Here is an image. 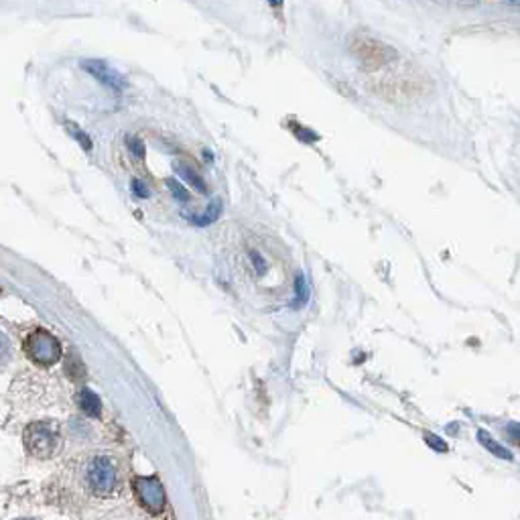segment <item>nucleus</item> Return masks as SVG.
I'll use <instances>...</instances> for the list:
<instances>
[{
	"label": "nucleus",
	"mask_w": 520,
	"mask_h": 520,
	"mask_svg": "<svg viewBox=\"0 0 520 520\" xmlns=\"http://www.w3.org/2000/svg\"><path fill=\"white\" fill-rule=\"evenodd\" d=\"M86 482L96 496H114L120 488V475L114 460L108 456H94L86 467Z\"/></svg>",
	"instance_id": "obj_1"
},
{
	"label": "nucleus",
	"mask_w": 520,
	"mask_h": 520,
	"mask_svg": "<svg viewBox=\"0 0 520 520\" xmlns=\"http://www.w3.org/2000/svg\"><path fill=\"white\" fill-rule=\"evenodd\" d=\"M59 443L58 427L53 423L41 421L33 423L25 431V447L35 458H49L55 454Z\"/></svg>",
	"instance_id": "obj_2"
},
{
	"label": "nucleus",
	"mask_w": 520,
	"mask_h": 520,
	"mask_svg": "<svg viewBox=\"0 0 520 520\" xmlns=\"http://www.w3.org/2000/svg\"><path fill=\"white\" fill-rule=\"evenodd\" d=\"M25 349L29 354V358L41 366H51L61 358V346H59L58 338L45 330L33 332L25 342Z\"/></svg>",
	"instance_id": "obj_3"
},
{
	"label": "nucleus",
	"mask_w": 520,
	"mask_h": 520,
	"mask_svg": "<svg viewBox=\"0 0 520 520\" xmlns=\"http://www.w3.org/2000/svg\"><path fill=\"white\" fill-rule=\"evenodd\" d=\"M134 492L138 502L143 504L145 510L151 515H159L165 510V490L159 478L149 475V478H136L134 480Z\"/></svg>",
	"instance_id": "obj_4"
},
{
	"label": "nucleus",
	"mask_w": 520,
	"mask_h": 520,
	"mask_svg": "<svg viewBox=\"0 0 520 520\" xmlns=\"http://www.w3.org/2000/svg\"><path fill=\"white\" fill-rule=\"evenodd\" d=\"M84 69L90 71L94 77H98L102 84H106L108 88H114V90H124V77L114 71L112 67H108L104 61H84Z\"/></svg>",
	"instance_id": "obj_5"
},
{
	"label": "nucleus",
	"mask_w": 520,
	"mask_h": 520,
	"mask_svg": "<svg viewBox=\"0 0 520 520\" xmlns=\"http://www.w3.org/2000/svg\"><path fill=\"white\" fill-rule=\"evenodd\" d=\"M77 405L90 417H100V412H102V403H100L98 395L92 393L90 388H82L77 393Z\"/></svg>",
	"instance_id": "obj_6"
},
{
	"label": "nucleus",
	"mask_w": 520,
	"mask_h": 520,
	"mask_svg": "<svg viewBox=\"0 0 520 520\" xmlns=\"http://www.w3.org/2000/svg\"><path fill=\"white\" fill-rule=\"evenodd\" d=\"M478 439H480V443L492 454V456H496V458H500V460H512V454L506 449V447H502L500 443H496L494 439H492V435L490 433H486V431H478Z\"/></svg>",
	"instance_id": "obj_7"
},
{
	"label": "nucleus",
	"mask_w": 520,
	"mask_h": 520,
	"mask_svg": "<svg viewBox=\"0 0 520 520\" xmlns=\"http://www.w3.org/2000/svg\"><path fill=\"white\" fill-rule=\"evenodd\" d=\"M175 171L179 173V177H183L185 181H189L197 191H206L208 189V185L201 181V177L195 173L189 165H185V163H179V165H175Z\"/></svg>",
	"instance_id": "obj_8"
},
{
	"label": "nucleus",
	"mask_w": 520,
	"mask_h": 520,
	"mask_svg": "<svg viewBox=\"0 0 520 520\" xmlns=\"http://www.w3.org/2000/svg\"><path fill=\"white\" fill-rule=\"evenodd\" d=\"M220 210H222V206H220V201H216V203H214V208L210 206L201 218H193V224H197V226H208V224H212L214 220H218Z\"/></svg>",
	"instance_id": "obj_9"
},
{
	"label": "nucleus",
	"mask_w": 520,
	"mask_h": 520,
	"mask_svg": "<svg viewBox=\"0 0 520 520\" xmlns=\"http://www.w3.org/2000/svg\"><path fill=\"white\" fill-rule=\"evenodd\" d=\"M250 262L254 264V269H256V273H258L260 277L269 273V264H267V260H264V258H262V254H258L256 250H250Z\"/></svg>",
	"instance_id": "obj_10"
},
{
	"label": "nucleus",
	"mask_w": 520,
	"mask_h": 520,
	"mask_svg": "<svg viewBox=\"0 0 520 520\" xmlns=\"http://www.w3.org/2000/svg\"><path fill=\"white\" fill-rule=\"evenodd\" d=\"M167 185H169V189H171V193H173L175 199H179V201H189V193H187V189H185L183 185H179L175 179H169V181H167Z\"/></svg>",
	"instance_id": "obj_11"
},
{
	"label": "nucleus",
	"mask_w": 520,
	"mask_h": 520,
	"mask_svg": "<svg viewBox=\"0 0 520 520\" xmlns=\"http://www.w3.org/2000/svg\"><path fill=\"white\" fill-rule=\"evenodd\" d=\"M126 143H128V149H130L138 159L145 157V147H143V143H140L136 136H126Z\"/></svg>",
	"instance_id": "obj_12"
},
{
	"label": "nucleus",
	"mask_w": 520,
	"mask_h": 520,
	"mask_svg": "<svg viewBox=\"0 0 520 520\" xmlns=\"http://www.w3.org/2000/svg\"><path fill=\"white\" fill-rule=\"evenodd\" d=\"M295 285H297V305H303V303L307 301V287H305V279H303V275H299V277H297Z\"/></svg>",
	"instance_id": "obj_13"
},
{
	"label": "nucleus",
	"mask_w": 520,
	"mask_h": 520,
	"mask_svg": "<svg viewBox=\"0 0 520 520\" xmlns=\"http://www.w3.org/2000/svg\"><path fill=\"white\" fill-rule=\"evenodd\" d=\"M425 441H427V445H431L435 451H447V445H445L439 437H435L433 433H425Z\"/></svg>",
	"instance_id": "obj_14"
},
{
	"label": "nucleus",
	"mask_w": 520,
	"mask_h": 520,
	"mask_svg": "<svg viewBox=\"0 0 520 520\" xmlns=\"http://www.w3.org/2000/svg\"><path fill=\"white\" fill-rule=\"evenodd\" d=\"M132 191H134V195L136 197H149V187L140 181V179H132Z\"/></svg>",
	"instance_id": "obj_15"
},
{
	"label": "nucleus",
	"mask_w": 520,
	"mask_h": 520,
	"mask_svg": "<svg viewBox=\"0 0 520 520\" xmlns=\"http://www.w3.org/2000/svg\"><path fill=\"white\" fill-rule=\"evenodd\" d=\"M69 132L77 138V143H82V145H84V149H86V151H90V149H92V140H90L84 132H79L75 126H71V130H69Z\"/></svg>",
	"instance_id": "obj_16"
},
{
	"label": "nucleus",
	"mask_w": 520,
	"mask_h": 520,
	"mask_svg": "<svg viewBox=\"0 0 520 520\" xmlns=\"http://www.w3.org/2000/svg\"><path fill=\"white\" fill-rule=\"evenodd\" d=\"M8 351H10V344H8L6 336L0 334V362H4L8 358Z\"/></svg>",
	"instance_id": "obj_17"
},
{
	"label": "nucleus",
	"mask_w": 520,
	"mask_h": 520,
	"mask_svg": "<svg viewBox=\"0 0 520 520\" xmlns=\"http://www.w3.org/2000/svg\"><path fill=\"white\" fill-rule=\"evenodd\" d=\"M21 520H31V519H21Z\"/></svg>",
	"instance_id": "obj_18"
}]
</instances>
